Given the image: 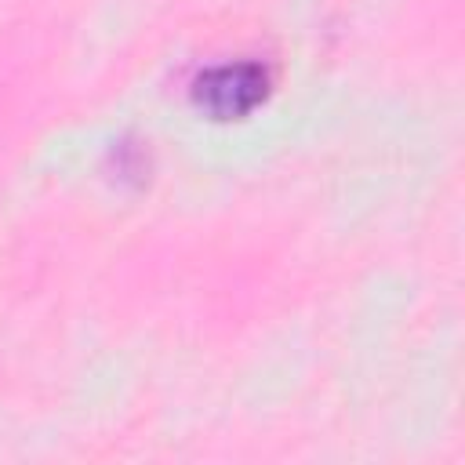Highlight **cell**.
Segmentation results:
<instances>
[{"instance_id":"1","label":"cell","mask_w":465,"mask_h":465,"mask_svg":"<svg viewBox=\"0 0 465 465\" xmlns=\"http://www.w3.org/2000/svg\"><path fill=\"white\" fill-rule=\"evenodd\" d=\"M265 91H269V73L262 65L232 62V65H218V69L200 76L196 102L211 116L229 120V116H247L265 98Z\"/></svg>"}]
</instances>
